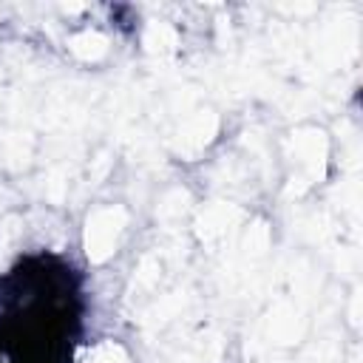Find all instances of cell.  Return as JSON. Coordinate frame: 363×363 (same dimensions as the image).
Masks as SVG:
<instances>
[{"instance_id":"obj_1","label":"cell","mask_w":363,"mask_h":363,"mask_svg":"<svg viewBox=\"0 0 363 363\" xmlns=\"http://www.w3.org/2000/svg\"><path fill=\"white\" fill-rule=\"evenodd\" d=\"M88 312L85 272L68 255L23 252L0 272V363H79Z\"/></svg>"}]
</instances>
